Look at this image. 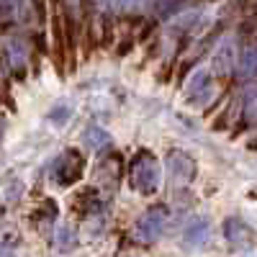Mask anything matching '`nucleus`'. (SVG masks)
<instances>
[{
    "label": "nucleus",
    "instance_id": "9d476101",
    "mask_svg": "<svg viewBox=\"0 0 257 257\" xmlns=\"http://www.w3.org/2000/svg\"><path fill=\"white\" fill-rule=\"evenodd\" d=\"M82 142H85V147H88V149H103V147L111 144V137H108V132H105V128L90 126L88 132L82 134Z\"/></svg>",
    "mask_w": 257,
    "mask_h": 257
},
{
    "label": "nucleus",
    "instance_id": "dca6fc26",
    "mask_svg": "<svg viewBox=\"0 0 257 257\" xmlns=\"http://www.w3.org/2000/svg\"><path fill=\"white\" fill-rule=\"evenodd\" d=\"M0 219H3V206H0Z\"/></svg>",
    "mask_w": 257,
    "mask_h": 257
},
{
    "label": "nucleus",
    "instance_id": "f3484780",
    "mask_svg": "<svg viewBox=\"0 0 257 257\" xmlns=\"http://www.w3.org/2000/svg\"><path fill=\"white\" fill-rule=\"evenodd\" d=\"M0 132H3V123H0Z\"/></svg>",
    "mask_w": 257,
    "mask_h": 257
},
{
    "label": "nucleus",
    "instance_id": "0eeeda50",
    "mask_svg": "<svg viewBox=\"0 0 257 257\" xmlns=\"http://www.w3.org/2000/svg\"><path fill=\"white\" fill-rule=\"evenodd\" d=\"M224 234H226V239L231 242V247H237V249H242V247H247V242H249V229L242 224V219H226L224 221Z\"/></svg>",
    "mask_w": 257,
    "mask_h": 257
},
{
    "label": "nucleus",
    "instance_id": "f8f14e48",
    "mask_svg": "<svg viewBox=\"0 0 257 257\" xmlns=\"http://www.w3.org/2000/svg\"><path fill=\"white\" fill-rule=\"evenodd\" d=\"M242 118H244V123H257V88H252V90H247V95H244V103H242Z\"/></svg>",
    "mask_w": 257,
    "mask_h": 257
},
{
    "label": "nucleus",
    "instance_id": "f257e3e1",
    "mask_svg": "<svg viewBox=\"0 0 257 257\" xmlns=\"http://www.w3.org/2000/svg\"><path fill=\"white\" fill-rule=\"evenodd\" d=\"M128 180H132L134 190L139 193H155L162 183V170H160L157 157L152 152H147V149H142L132 160V165H128Z\"/></svg>",
    "mask_w": 257,
    "mask_h": 257
},
{
    "label": "nucleus",
    "instance_id": "7ed1b4c3",
    "mask_svg": "<svg viewBox=\"0 0 257 257\" xmlns=\"http://www.w3.org/2000/svg\"><path fill=\"white\" fill-rule=\"evenodd\" d=\"M82 170H85V160L77 149H67L57 157V162L52 165V175L59 185H72L82 178Z\"/></svg>",
    "mask_w": 257,
    "mask_h": 257
},
{
    "label": "nucleus",
    "instance_id": "6e6552de",
    "mask_svg": "<svg viewBox=\"0 0 257 257\" xmlns=\"http://www.w3.org/2000/svg\"><path fill=\"white\" fill-rule=\"evenodd\" d=\"M208 237H211V226H208V221H203V219L190 221L188 229H185V242H188L190 247H201V244H206Z\"/></svg>",
    "mask_w": 257,
    "mask_h": 257
},
{
    "label": "nucleus",
    "instance_id": "1a4fd4ad",
    "mask_svg": "<svg viewBox=\"0 0 257 257\" xmlns=\"http://www.w3.org/2000/svg\"><path fill=\"white\" fill-rule=\"evenodd\" d=\"M239 77L242 80H257V44H249L239 57Z\"/></svg>",
    "mask_w": 257,
    "mask_h": 257
},
{
    "label": "nucleus",
    "instance_id": "ddd939ff",
    "mask_svg": "<svg viewBox=\"0 0 257 257\" xmlns=\"http://www.w3.org/2000/svg\"><path fill=\"white\" fill-rule=\"evenodd\" d=\"M8 59H11V64L16 70L24 67V64H26V44H24V41H18V39L11 41V44H8Z\"/></svg>",
    "mask_w": 257,
    "mask_h": 257
},
{
    "label": "nucleus",
    "instance_id": "39448f33",
    "mask_svg": "<svg viewBox=\"0 0 257 257\" xmlns=\"http://www.w3.org/2000/svg\"><path fill=\"white\" fill-rule=\"evenodd\" d=\"M185 98L190 105H208L211 98H213V82H211V75L206 70H196L188 82V90H185Z\"/></svg>",
    "mask_w": 257,
    "mask_h": 257
},
{
    "label": "nucleus",
    "instance_id": "f03ea898",
    "mask_svg": "<svg viewBox=\"0 0 257 257\" xmlns=\"http://www.w3.org/2000/svg\"><path fill=\"white\" fill-rule=\"evenodd\" d=\"M170 219V211L165 206H152V208H147L142 216L137 219L134 224V237L144 244L149 242H157L162 237V231H165V224Z\"/></svg>",
    "mask_w": 257,
    "mask_h": 257
},
{
    "label": "nucleus",
    "instance_id": "4468645a",
    "mask_svg": "<svg viewBox=\"0 0 257 257\" xmlns=\"http://www.w3.org/2000/svg\"><path fill=\"white\" fill-rule=\"evenodd\" d=\"M70 116H72V108H70V105H57V108L49 113V118H52V121H57V123L67 121Z\"/></svg>",
    "mask_w": 257,
    "mask_h": 257
},
{
    "label": "nucleus",
    "instance_id": "9b49d317",
    "mask_svg": "<svg viewBox=\"0 0 257 257\" xmlns=\"http://www.w3.org/2000/svg\"><path fill=\"white\" fill-rule=\"evenodd\" d=\"M54 244H57V249H62V252H70V249L77 244V234L72 231V226H59L57 234H54Z\"/></svg>",
    "mask_w": 257,
    "mask_h": 257
},
{
    "label": "nucleus",
    "instance_id": "423d86ee",
    "mask_svg": "<svg viewBox=\"0 0 257 257\" xmlns=\"http://www.w3.org/2000/svg\"><path fill=\"white\" fill-rule=\"evenodd\" d=\"M234 64H237V49H234V41L226 39L224 44L216 49V54H213V72L229 75Z\"/></svg>",
    "mask_w": 257,
    "mask_h": 257
},
{
    "label": "nucleus",
    "instance_id": "2eb2a0df",
    "mask_svg": "<svg viewBox=\"0 0 257 257\" xmlns=\"http://www.w3.org/2000/svg\"><path fill=\"white\" fill-rule=\"evenodd\" d=\"M0 257H16V252L8 244H3V247H0Z\"/></svg>",
    "mask_w": 257,
    "mask_h": 257
},
{
    "label": "nucleus",
    "instance_id": "20e7f679",
    "mask_svg": "<svg viewBox=\"0 0 257 257\" xmlns=\"http://www.w3.org/2000/svg\"><path fill=\"white\" fill-rule=\"evenodd\" d=\"M165 162H167L170 178H173L175 183H190L193 178H196V160H193L188 152H183V149H170Z\"/></svg>",
    "mask_w": 257,
    "mask_h": 257
}]
</instances>
